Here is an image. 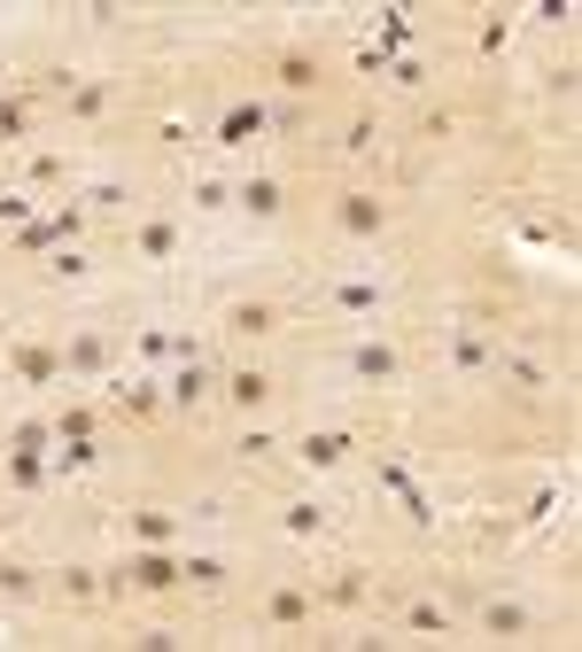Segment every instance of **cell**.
I'll list each match as a JSON object with an SVG mask.
<instances>
[{
    "label": "cell",
    "mask_w": 582,
    "mask_h": 652,
    "mask_svg": "<svg viewBox=\"0 0 582 652\" xmlns=\"http://www.w3.org/2000/svg\"><path fill=\"white\" fill-rule=\"evenodd\" d=\"M265 132H272V102H257V94L225 102V109H218V125H210V140H218V148H257Z\"/></svg>",
    "instance_id": "cell-1"
},
{
    "label": "cell",
    "mask_w": 582,
    "mask_h": 652,
    "mask_svg": "<svg viewBox=\"0 0 582 652\" xmlns=\"http://www.w3.org/2000/svg\"><path fill=\"white\" fill-rule=\"evenodd\" d=\"M210 396H218V373H210V358H179L172 373H163V404H179V412H202Z\"/></svg>",
    "instance_id": "cell-2"
},
{
    "label": "cell",
    "mask_w": 582,
    "mask_h": 652,
    "mask_svg": "<svg viewBox=\"0 0 582 652\" xmlns=\"http://www.w3.org/2000/svg\"><path fill=\"white\" fill-rule=\"evenodd\" d=\"M218 396L233 404V412L248 420V412H265V404L280 396V381L265 373V365H233V373H218Z\"/></svg>",
    "instance_id": "cell-3"
},
{
    "label": "cell",
    "mask_w": 582,
    "mask_h": 652,
    "mask_svg": "<svg viewBox=\"0 0 582 652\" xmlns=\"http://www.w3.org/2000/svg\"><path fill=\"white\" fill-rule=\"evenodd\" d=\"M350 373L365 388H388V381H404V350L388 335H365V342H350Z\"/></svg>",
    "instance_id": "cell-4"
},
{
    "label": "cell",
    "mask_w": 582,
    "mask_h": 652,
    "mask_svg": "<svg viewBox=\"0 0 582 652\" xmlns=\"http://www.w3.org/2000/svg\"><path fill=\"white\" fill-rule=\"evenodd\" d=\"M335 225H342L350 241H381V233H388V202L365 195V187H350V195L335 202Z\"/></svg>",
    "instance_id": "cell-5"
},
{
    "label": "cell",
    "mask_w": 582,
    "mask_h": 652,
    "mask_svg": "<svg viewBox=\"0 0 582 652\" xmlns=\"http://www.w3.org/2000/svg\"><path fill=\"white\" fill-rule=\"evenodd\" d=\"M326 303H335L342 318H381V303H388V288H381L373 272H342L335 288H326Z\"/></svg>",
    "instance_id": "cell-6"
},
{
    "label": "cell",
    "mask_w": 582,
    "mask_h": 652,
    "mask_svg": "<svg viewBox=\"0 0 582 652\" xmlns=\"http://www.w3.org/2000/svg\"><path fill=\"white\" fill-rule=\"evenodd\" d=\"M225 335H233V342H265V335H280V303L241 295V303L225 311Z\"/></svg>",
    "instance_id": "cell-7"
},
{
    "label": "cell",
    "mask_w": 582,
    "mask_h": 652,
    "mask_svg": "<svg viewBox=\"0 0 582 652\" xmlns=\"http://www.w3.org/2000/svg\"><path fill=\"white\" fill-rule=\"evenodd\" d=\"M233 210H248V218L265 225V218H280V210H288V187H280L272 172H248V179H233Z\"/></svg>",
    "instance_id": "cell-8"
},
{
    "label": "cell",
    "mask_w": 582,
    "mask_h": 652,
    "mask_svg": "<svg viewBox=\"0 0 582 652\" xmlns=\"http://www.w3.org/2000/svg\"><path fill=\"white\" fill-rule=\"evenodd\" d=\"M9 373H16L24 388H55V381H62V350H47V342H16V350H9Z\"/></svg>",
    "instance_id": "cell-9"
},
{
    "label": "cell",
    "mask_w": 582,
    "mask_h": 652,
    "mask_svg": "<svg viewBox=\"0 0 582 652\" xmlns=\"http://www.w3.org/2000/svg\"><path fill=\"white\" fill-rule=\"evenodd\" d=\"M109 404H117V412H125V420H155V412H163V381H155V373H132V381H109Z\"/></svg>",
    "instance_id": "cell-10"
},
{
    "label": "cell",
    "mask_w": 582,
    "mask_h": 652,
    "mask_svg": "<svg viewBox=\"0 0 582 652\" xmlns=\"http://www.w3.org/2000/svg\"><path fill=\"white\" fill-rule=\"evenodd\" d=\"M132 257H140V265H172V257H179V218H140Z\"/></svg>",
    "instance_id": "cell-11"
},
{
    "label": "cell",
    "mask_w": 582,
    "mask_h": 652,
    "mask_svg": "<svg viewBox=\"0 0 582 652\" xmlns=\"http://www.w3.org/2000/svg\"><path fill=\"white\" fill-rule=\"evenodd\" d=\"M350 451H358V443H350V435H342V428H311V435H303V443H295V458H303V466H311V474H326V466H342V458H350Z\"/></svg>",
    "instance_id": "cell-12"
},
{
    "label": "cell",
    "mask_w": 582,
    "mask_h": 652,
    "mask_svg": "<svg viewBox=\"0 0 582 652\" xmlns=\"http://www.w3.org/2000/svg\"><path fill=\"white\" fill-rule=\"evenodd\" d=\"M62 117L102 125V117H109V86H102V78H70V86H62Z\"/></svg>",
    "instance_id": "cell-13"
},
{
    "label": "cell",
    "mask_w": 582,
    "mask_h": 652,
    "mask_svg": "<svg viewBox=\"0 0 582 652\" xmlns=\"http://www.w3.org/2000/svg\"><path fill=\"white\" fill-rule=\"evenodd\" d=\"M272 86H280V94H311V86H318V55L280 47V55H272Z\"/></svg>",
    "instance_id": "cell-14"
},
{
    "label": "cell",
    "mask_w": 582,
    "mask_h": 652,
    "mask_svg": "<svg viewBox=\"0 0 582 652\" xmlns=\"http://www.w3.org/2000/svg\"><path fill=\"white\" fill-rule=\"evenodd\" d=\"M62 373L102 381V373H109V342H102V335H70V342H62Z\"/></svg>",
    "instance_id": "cell-15"
},
{
    "label": "cell",
    "mask_w": 582,
    "mask_h": 652,
    "mask_svg": "<svg viewBox=\"0 0 582 652\" xmlns=\"http://www.w3.org/2000/svg\"><path fill=\"white\" fill-rule=\"evenodd\" d=\"M265 621H272V629H311V591H303V583H280V591L265 598Z\"/></svg>",
    "instance_id": "cell-16"
},
{
    "label": "cell",
    "mask_w": 582,
    "mask_h": 652,
    "mask_svg": "<svg viewBox=\"0 0 582 652\" xmlns=\"http://www.w3.org/2000/svg\"><path fill=\"white\" fill-rule=\"evenodd\" d=\"M481 629H489V637H528L536 614H528L521 598H489V606H481Z\"/></svg>",
    "instance_id": "cell-17"
},
{
    "label": "cell",
    "mask_w": 582,
    "mask_h": 652,
    "mask_svg": "<svg viewBox=\"0 0 582 652\" xmlns=\"http://www.w3.org/2000/svg\"><path fill=\"white\" fill-rule=\"evenodd\" d=\"M489 358H497L489 335H474V326H458V335H451V365H458V373H489Z\"/></svg>",
    "instance_id": "cell-18"
},
{
    "label": "cell",
    "mask_w": 582,
    "mask_h": 652,
    "mask_svg": "<svg viewBox=\"0 0 582 652\" xmlns=\"http://www.w3.org/2000/svg\"><path fill=\"white\" fill-rule=\"evenodd\" d=\"M9 481H16V489H47V481H55V458H47V451H9Z\"/></svg>",
    "instance_id": "cell-19"
},
{
    "label": "cell",
    "mask_w": 582,
    "mask_h": 652,
    "mask_svg": "<svg viewBox=\"0 0 582 652\" xmlns=\"http://www.w3.org/2000/svg\"><path fill=\"white\" fill-rule=\"evenodd\" d=\"M47 233H55V249H78V233H86V202H55L47 210Z\"/></svg>",
    "instance_id": "cell-20"
},
{
    "label": "cell",
    "mask_w": 582,
    "mask_h": 652,
    "mask_svg": "<svg viewBox=\"0 0 582 652\" xmlns=\"http://www.w3.org/2000/svg\"><path fill=\"white\" fill-rule=\"evenodd\" d=\"M365 591H373V583H365V567H335V583H326V606H342V614H350V606H365Z\"/></svg>",
    "instance_id": "cell-21"
},
{
    "label": "cell",
    "mask_w": 582,
    "mask_h": 652,
    "mask_svg": "<svg viewBox=\"0 0 582 652\" xmlns=\"http://www.w3.org/2000/svg\"><path fill=\"white\" fill-rule=\"evenodd\" d=\"M280 528H288V536H318V528H326V505H318V498H288V505H280Z\"/></svg>",
    "instance_id": "cell-22"
},
{
    "label": "cell",
    "mask_w": 582,
    "mask_h": 652,
    "mask_svg": "<svg viewBox=\"0 0 582 652\" xmlns=\"http://www.w3.org/2000/svg\"><path fill=\"white\" fill-rule=\"evenodd\" d=\"M404 629H411V637H451V614H443L435 598H411V606H404Z\"/></svg>",
    "instance_id": "cell-23"
},
{
    "label": "cell",
    "mask_w": 582,
    "mask_h": 652,
    "mask_svg": "<svg viewBox=\"0 0 582 652\" xmlns=\"http://www.w3.org/2000/svg\"><path fill=\"white\" fill-rule=\"evenodd\" d=\"M132 536H140V544H179V513L148 505V513H132Z\"/></svg>",
    "instance_id": "cell-24"
},
{
    "label": "cell",
    "mask_w": 582,
    "mask_h": 652,
    "mask_svg": "<svg viewBox=\"0 0 582 652\" xmlns=\"http://www.w3.org/2000/svg\"><path fill=\"white\" fill-rule=\"evenodd\" d=\"M489 373H513L521 388H551V373H544L536 358H521V350H497V358H489Z\"/></svg>",
    "instance_id": "cell-25"
},
{
    "label": "cell",
    "mask_w": 582,
    "mask_h": 652,
    "mask_svg": "<svg viewBox=\"0 0 582 652\" xmlns=\"http://www.w3.org/2000/svg\"><path fill=\"white\" fill-rule=\"evenodd\" d=\"M47 428H55V443H94V412H86V404H62Z\"/></svg>",
    "instance_id": "cell-26"
},
{
    "label": "cell",
    "mask_w": 582,
    "mask_h": 652,
    "mask_svg": "<svg viewBox=\"0 0 582 652\" xmlns=\"http://www.w3.org/2000/svg\"><path fill=\"white\" fill-rule=\"evenodd\" d=\"M179 567H187L195 591H218V583H225V559H218V551H179Z\"/></svg>",
    "instance_id": "cell-27"
},
{
    "label": "cell",
    "mask_w": 582,
    "mask_h": 652,
    "mask_svg": "<svg viewBox=\"0 0 582 652\" xmlns=\"http://www.w3.org/2000/svg\"><path fill=\"white\" fill-rule=\"evenodd\" d=\"M94 272V257L86 249H47V280H62V288H78V280H86Z\"/></svg>",
    "instance_id": "cell-28"
},
{
    "label": "cell",
    "mask_w": 582,
    "mask_h": 652,
    "mask_svg": "<svg viewBox=\"0 0 582 652\" xmlns=\"http://www.w3.org/2000/svg\"><path fill=\"white\" fill-rule=\"evenodd\" d=\"M474 47H481V55L497 62V55H505V47H513V16H505V9H497V16H481V32H474Z\"/></svg>",
    "instance_id": "cell-29"
},
{
    "label": "cell",
    "mask_w": 582,
    "mask_h": 652,
    "mask_svg": "<svg viewBox=\"0 0 582 652\" xmlns=\"http://www.w3.org/2000/svg\"><path fill=\"white\" fill-rule=\"evenodd\" d=\"M62 598L94 606V598H102V567H62Z\"/></svg>",
    "instance_id": "cell-30"
},
{
    "label": "cell",
    "mask_w": 582,
    "mask_h": 652,
    "mask_svg": "<svg viewBox=\"0 0 582 652\" xmlns=\"http://www.w3.org/2000/svg\"><path fill=\"white\" fill-rule=\"evenodd\" d=\"M140 358L148 365H172L179 358V335H172V326H140Z\"/></svg>",
    "instance_id": "cell-31"
},
{
    "label": "cell",
    "mask_w": 582,
    "mask_h": 652,
    "mask_svg": "<svg viewBox=\"0 0 582 652\" xmlns=\"http://www.w3.org/2000/svg\"><path fill=\"white\" fill-rule=\"evenodd\" d=\"M0 140H32V109L16 94H0Z\"/></svg>",
    "instance_id": "cell-32"
},
{
    "label": "cell",
    "mask_w": 582,
    "mask_h": 652,
    "mask_svg": "<svg viewBox=\"0 0 582 652\" xmlns=\"http://www.w3.org/2000/svg\"><path fill=\"white\" fill-rule=\"evenodd\" d=\"M32 583H39V575H32L24 559H0V598H32Z\"/></svg>",
    "instance_id": "cell-33"
},
{
    "label": "cell",
    "mask_w": 582,
    "mask_h": 652,
    "mask_svg": "<svg viewBox=\"0 0 582 652\" xmlns=\"http://www.w3.org/2000/svg\"><path fill=\"white\" fill-rule=\"evenodd\" d=\"M9 451H55V428L47 420H24V428H9Z\"/></svg>",
    "instance_id": "cell-34"
},
{
    "label": "cell",
    "mask_w": 582,
    "mask_h": 652,
    "mask_svg": "<svg viewBox=\"0 0 582 652\" xmlns=\"http://www.w3.org/2000/svg\"><path fill=\"white\" fill-rule=\"evenodd\" d=\"M373 148H381V125H373V117H358V125L342 132V155H373Z\"/></svg>",
    "instance_id": "cell-35"
},
{
    "label": "cell",
    "mask_w": 582,
    "mask_h": 652,
    "mask_svg": "<svg viewBox=\"0 0 582 652\" xmlns=\"http://www.w3.org/2000/svg\"><path fill=\"white\" fill-rule=\"evenodd\" d=\"M195 210H233V179H195Z\"/></svg>",
    "instance_id": "cell-36"
},
{
    "label": "cell",
    "mask_w": 582,
    "mask_h": 652,
    "mask_svg": "<svg viewBox=\"0 0 582 652\" xmlns=\"http://www.w3.org/2000/svg\"><path fill=\"white\" fill-rule=\"evenodd\" d=\"M16 249H24V257H47V249H55V233H47V218L16 225Z\"/></svg>",
    "instance_id": "cell-37"
},
{
    "label": "cell",
    "mask_w": 582,
    "mask_h": 652,
    "mask_svg": "<svg viewBox=\"0 0 582 652\" xmlns=\"http://www.w3.org/2000/svg\"><path fill=\"white\" fill-rule=\"evenodd\" d=\"M241 451H248V458H265V451H280V435H272V428H241Z\"/></svg>",
    "instance_id": "cell-38"
},
{
    "label": "cell",
    "mask_w": 582,
    "mask_h": 652,
    "mask_svg": "<svg viewBox=\"0 0 582 652\" xmlns=\"http://www.w3.org/2000/svg\"><path fill=\"white\" fill-rule=\"evenodd\" d=\"M551 513H559V489H551V481L528 489V521H551Z\"/></svg>",
    "instance_id": "cell-39"
},
{
    "label": "cell",
    "mask_w": 582,
    "mask_h": 652,
    "mask_svg": "<svg viewBox=\"0 0 582 652\" xmlns=\"http://www.w3.org/2000/svg\"><path fill=\"white\" fill-rule=\"evenodd\" d=\"M132 644H140V652H172V644H179V629H163V621H155V629H140Z\"/></svg>",
    "instance_id": "cell-40"
},
{
    "label": "cell",
    "mask_w": 582,
    "mask_h": 652,
    "mask_svg": "<svg viewBox=\"0 0 582 652\" xmlns=\"http://www.w3.org/2000/svg\"><path fill=\"white\" fill-rule=\"evenodd\" d=\"M358 70L381 78V70H396V55H388V47H358Z\"/></svg>",
    "instance_id": "cell-41"
},
{
    "label": "cell",
    "mask_w": 582,
    "mask_h": 652,
    "mask_svg": "<svg viewBox=\"0 0 582 652\" xmlns=\"http://www.w3.org/2000/svg\"><path fill=\"white\" fill-rule=\"evenodd\" d=\"M0 225H32V202L24 195H0Z\"/></svg>",
    "instance_id": "cell-42"
},
{
    "label": "cell",
    "mask_w": 582,
    "mask_h": 652,
    "mask_svg": "<svg viewBox=\"0 0 582 652\" xmlns=\"http://www.w3.org/2000/svg\"><path fill=\"white\" fill-rule=\"evenodd\" d=\"M0 536H9V513H0Z\"/></svg>",
    "instance_id": "cell-43"
}]
</instances>
